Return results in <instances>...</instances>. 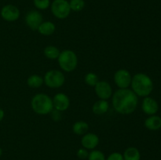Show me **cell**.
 Returning a JSON list of instances; mask_svg holds the SVG:
<instances>
[{
	"label": "cell",
	"mask_w": 161,
	"mask_h": 160,
	"mask_svg": "<svg viewBox=\"0 0 161 160\" xmlns=\"http://www.w3.org/2000/svg\"><path fill=\"white\" fill-rule=\"evenodd\" d=\"M113 105L114 109L119 114H131L138 105V97L133 90L119 89L113 94Z\"/></svg>",
	"instance_id": "6da1fadb"
},
{
	"label": "cell",
	"mask_w": 161,
	"mask_h": 160,
	"mask_svg": "<svg viewBox=\"0 0 161 160\" xmlns=\"http://www.w3.org/2000/svg\"><path fill=\"white\" fill-rule=\"evenodd\" d=\"M130 85L134 93L139 97H147L153 89L152 79L143 73H138L134 75Z\"/></svg>",
	"instance_id": "7a4b0ae2"
},
{
	"label": "cell",
	"mask_w": 161,
	"mask_h": 160,
	"mask_svg": "<svg viewBox=\"0 0 161 160\" xmlns=\"http://www.w3.org/2000/svg\"><path fill=\"white\" fill-rule=\"evenodd\" d=\"M33 111L39 115H47L53 109V100L45 93H38L33 97L31 101Z\"/></svg>",
	"instance_id": "3957f363"
},
{
	"label": "cell",
	"mask_w": 161,
	"mask_h": 160,
	"mask_svg": "<svg viewBox=\"0 0 161 160\" xmlns=\"http://www.w3.org/2000/svg\"><path fill=\"white\" fill-rule=\"evenodd\" d=\"M58 64L64 72H71L76 68L78 58L76 54L72 50H64L58 56Z\"/></svg>",
	"instance_id": "277c9868"
},
{
	"label": "cell",
	"mask_w": 161,
	"mask_h": 160,
	"mask_svg": "<svg viewBox=\"0 0 161 160\" xmlns=\"http://www.w3.org/2000/svg\"><path fill=\"white\" fill-rule=\"evenodd\" d=\"M44 83L50 88H59L64 83L65 78L61 72L58 70H50L46 73L43 78Z\"/></svg>",
	"instance_id": "5b68a950"
},
{
	"label": "cell",
	"mask_w": 161,
	"mask_h": 160,
	"mask_svg": "<svg viewBox=\"0 0 161 160\" xmlns=\"http://www.w3.org/2000/svg\"><path fill=\"white\" fill-rule=\"evenodd\" d=\"M51 11L57 18H67L71 12L69 3L67 0H54L51 5Z\"/></svg>",
	"instance_id": "8992f818"
},
{
	"label": "cell",
	"mask_w": 161,
	"mask_h": 160,
	"mask_svg": "<svg viewBox=\"0 0 161 160\" xmlns=\"http://www.w3.org/2000/svg\"><path fill=\"white\" fill-rule=\"evenodd\" d=\"M131 79L130 72L125 69H120L115 73L114 81L120 89H127L131 83Z\"/></svg>",
	"instance_id": "52a82bcc"
},
{
	"label": "cell",
	"mask_w": 161,
	"mask_h": 160,
	"mask_svg": "<svg viewBox=\"0 0 161 160\" xmlns=\"http://www.w3.org/2000/svg\"><path fill=\"white\" fill-rule=\"evenodd\" d=\"M25 22L31 30H33V31L38 30L39 25L42 23V14L39 11H30L25 16Z\"/></svg>",
	"instance_id": "ba28073f"
},
{
	"label": "cell",
	"mask_w": 161,
	"mask_h": 160,
	"mask_svg": "<svg viewBox=\"0 0 161 160\" xmlns=\"http://www.w3.org/2000/svg\"><path fill=\"white\" fill-rule=\"evenodd\" d=\"M94 87H95L96 94L101 100H107L111 97L113 89L108 83L105 81H99Z\"/></svg>",
	"instance_id": "9c48e42d"
},
{
	"label": "cell",
	"mask_w": 161,
	"mask_h": 160,
	"mask_svg": "<svg viewBox=\"0 0 161 160\" xmlns=\"http://www.w3.org/2000/svg\"><path fill=\"white\" fill-rule=\"evenodd\" d=\"M1 16L7 21H15L20 17V10L14 5H6L2 9Z\"/></svg>",
	"instance_id": "30bf717a"
},
{
	"label": "cell",
	"mask_w": 161,
	"mask_h": 160,
	"mask_svg": "<svg viewBox=\"0 0 161 160\" xmlns=\"http://www.w3.org/2000/svg\"><path fill=\"white\" fill-rule=\"evenodd\" d=\"M52 100H53V108H55V109L58 111H65L69 108L70 104L69 97L63 93H57Z\"/></svg>",
	"instance_id": "8fae6325"
},
{
	"label": "cell",
	"mask_w": 161,
	"mask_h": 160,
	"mask_svg": "<svg viewBox=\"0 0 161 160\" xmlns=\"http://www.w3.org/2000/svg\"><path fill=\"white\" fill-rule=\"evenodd\" d=\"M142 108L146 114L150 115H155L159 109L158 103L157 102V100L149 97H146V98L143 100Z\"/></svg>",
	"instance_id": "7c38bea8"
},
{
	"label": "cell",
	"mask_w": 161,
	"mask_h": 160,
	"mask_svg": "<svg viewBox=\"0 0 161 160\" xmlns=\"http://www.w3.org/2000/svg\"><path fill=\"white\" fill-rule=\"evenodd\" d=\"M99 143V137L94 133H86L81 140V144L86 149H94Z\"/></svg>",
	"instance_id": "4fadbf2b"
},
{
	"label": "cell",
	"mask_w": 161,
	"mask_h": 160,
	"mask_svg": "<svg viewBox=\"0 0 161 160\" xmlns=\"http://www.w3.org/2000/svg\"><path fill=\"white\" fill-rule=\"evenodd\" d=\"M109 104L106 100H99L93 105V112L96 115H103L108 111Z\"/></svg>",
	"instance_id": "5bb4252c"
},
{
	"label": "cell",
	"mask_w": 161,
	"mask_h": 160,
	"mask_svg": "<svg viewBox=\"0 0 161 160\" xmlns=\"http://www.w3.org/2000/svg\"><path fill=\"white\" fill-rule=\"evenodd\" d=\"M145 125L150 130H157L161 128V118L160 116L152 115L145 121Z\"/></svg>",
	"instance_id": "9a60e30c"
},
{
	"label": "cell",
	"mask_w": 161,
	"mask_h": 160,
	"mask_svg": "<svg viewBox=\"0 0 161 160\" xmlns=\"http://www.w3.org/2000/svg\"><path fill=\"white\" fill-rule=\"evenodd\" d=\"M38 31L42 35H50L55 31L54 24L50 21L42 22L38 28Z\"/></svg>",
	"instance_id": "2e32d148"
},
{
	"label": "cell",
	"mask_w": 161,
	"mask_h": 160,
	"mask_svg": "<svg viewBox=\"0 0 161 160\" xmlns=\"http://www.w3.org/2000/svg\"><path fill=\"white\" fill-rule=\"evenodd\" d=\"M123 156L124 160H140L141 158L139 151L134 147H130L126 149Z\"/></svg>",
	"instance_id": "e0dca14e"
},
{
	"label": "cell",
	"mask_w": 161,
	"mask_h": 160,
	"mask_svg": "<svg viewBox=\"0 0 161 160\" xmlns=\"http://www.w3.org/2000/svg\"><path fill=\"white\" fill-rule=\"evenodd\" d=\"M88 129H89V125L86 122H83V121L75 122L72 126V130L77 135L85 134L88 131Z\"/></svg>",
	"instance_id": "ac0fdd59"
},
{
	"label": "cell",
	"mask_w": 161,
	"mask_h": 160,
	"mask_svg": "<svg viewBox=\"0 0 161 160\" xmlns=\"http://www.w3.org/2000/svg\"><path fill=\"white\" fill-rule=\"evenodd\" d=\"M44 80L41 76L38 75H32L28 78L27 80V83H28V86L31 88H39L43 83Z\"/></svg>",
	"instance_id": "d6986e66"
},
{
	"label": "cell",
	"mask_w": 161,
	"mask_h": 160,
	"mask_svg": "<svg viewBox=\"0 0 161 160\" xmlns=\"http://www.w3.org/2000/svg\"><path fill=\"white\" fill-rule=\"evenodd\" d=\"M60 53H61L60 50L53 45H49L44 49V54L49 59H57L59 56Z\"/></svg>",
	"instance_id": "ffe728a7"
},
{
	"label": "cell",
	"mask_w": 161,
	"mask_h": 160,
	"mask_svg": "<svg viewBox=\"0 0 161 160\" xmlns=\"http://www.w3.org/2000/svg\"><path fill=\"white\" fill-rule=\"evenodd\" d=\"M84 80L85 83L90 86H95L99 82L98 76L95 73H93V72H89V73L86 74L85 75Z\"/></svg>",
	"instance_id": "44dd1931"
},
{
	"label": "cell",
	"mask_w": 161,
	"mask_h": 160,
	"mask_svg": "<svg viewBox=\"0 0 161 160\" xmlns=\"http://www.w3.org/2000/svg\"><path fill=\"white\" fill-rule=\"evenodd\" d=\"M69 6H70L71 10L79 12L84 8L85 2L84 0H71L69 2Z\"/></svg>",
	"instance_id": "7402d4cb"
},
{
	"label": "cell",
	"mask_w": 161,
	"mask_h": 160,
	"mask_svg": "<svg viewBox=\"0 0 161 160\" xmlns=\"http://www.w3.org/2000/svg\"><path fill=\"white\" fill-rule=\"evenodd\" d=\"M88 160H105V157L101 151L93 150L91 153H89Z\"/></svg>",
	"instance_id": "603a6c76"
},
{
	"label": "cell",
	"mask_w": 161,
	"mask_h": 160,
	"mask_svg": "<svg viewBox=\"0 0 161 160\" xmlns=\"http://www.w3.org/2000/svg\"><path fill=\"white\" fill-rule=\"evenodd\" d=\"M34 5L39 9H46L50 6V0H34Z\"/></svg>",
	"instance_id": "cb8c5ba5"
},
{
	"label": "cell",
	"mask_w": 161,
	"mask_h": 160,
	"mask_svg": "<svg viewBox=\"0 0 161 160\" xmlns=\"http://www.w3.org/2000/svg\"><path fill=\"white\" fill-rule=\"evenodd\" d=\"M106 160H124V159L122 154L119 153V152H114V153H112L111 155L107 158Z\"/></svg>",
	"instance_id": "d4e9b609"
},
{
	"label": "cell",
	"mask_w": 161,
	"mask_h": 160,
	"mask_svg": "<svg viewBox=\"0 0 161 160\" xmlns=\"http://www.w3.org/2000/svg\"><path fill=\"white\" fill-rule=\"evenodd\" d=\"M88 155H89V153L86 148H80L77 152V156L81 159H85V158H88Z\"/></svg>",
	"instance_id": "484cf974"
},
{
	"label": "cell",
	"mask_w": 161,
	"mask_h": 160,
	"mask_svg": "<svg viewBox=\"0 0 161 160\" xmlns=\"http://www.w3.org/2000/svg\"><path fill=\"white\" fill-rule=\"evenodd\" d=\"M3 117H4V111H3V110L2 108H0V122L3 120Z\"/></svg>",
	"instance_id": "4316f807"
},
{
	"label": "cell",
	"mask_w": 161,
	"mask_h": 160,
	"mask_svg": "<svg viewBox=\"0 0 161 160\" xmlns=\"http://www.w3.org/2000/svg\"><path fill=\"white\" fill-rule=\"evenodd\" d=\"M2 154H3V151H2V148L0 147V156L2 155Z\"/></svg>",
	"instance_id": "83f0119b"
}]
</instances>
